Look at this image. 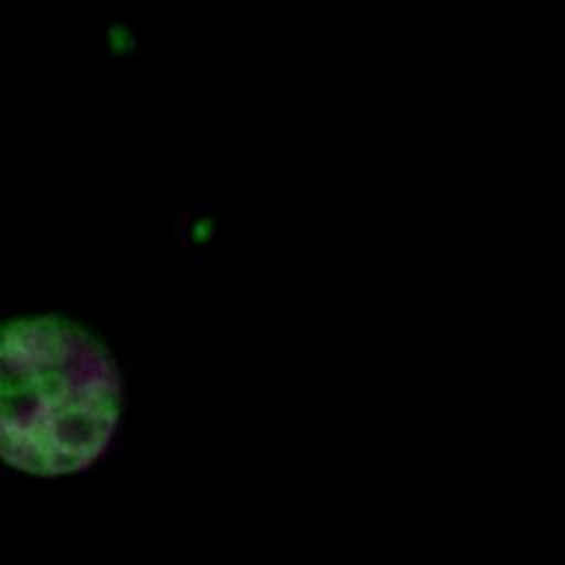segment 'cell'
<instances>
[{
	"label": "cell",
	"mask_w": 565,
	"mask_h": 565,
	"mask_svg": "<svg viewBox=\"0 0 565 565\" xmlns=\"http://www.w3.org/2000/svg\"><path fill=\"white\" fill-rule=\"evenodd\" d=\"M7 466L53 478L86 470L105 452L122 408V388L107 348L79 323L38 315L0 332Z\"/></svg>",
	"instance_id": "1"
}]
</instances>
